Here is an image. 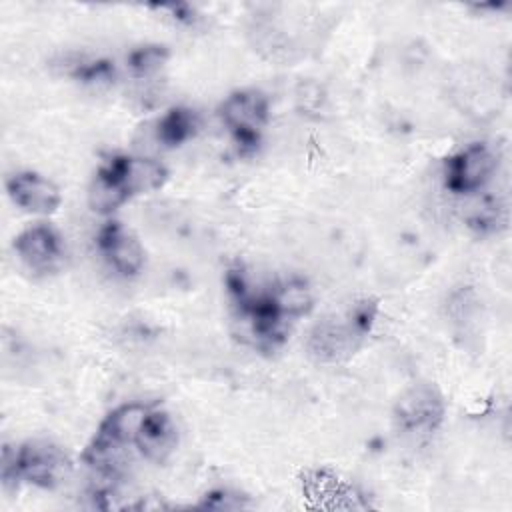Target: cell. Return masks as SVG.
Here are the masks:
<instances>
[{
	"label": "cell",
	"instance_id": "1",
	"mask_svg": "<svg viewBox=\"0 0 512 512\" xmlns=\"http://www.w3.org/2000/svg\"><path fill=\"white\" fill-rule=\"evenodd\" d=\"M68 454L54 442L28 440L18 450L8 448L2 454V482L10 486L18 480H28L40 488H54L70 474Z\"/></svg>",
	"mask_w": 512,
	"mask_h": 512
},
{
	"label": "cell",
	"instance_id": "2",
	"mask_svg": "<svg viewBox=\"0 0 512 512\" xmlns=\"http://www.w3.org/2000/svg\"><path fill=\"white\" fill-rule=\"evenodd\" d=\"M220 118L240 150H256L268 122V98L254 88L232 92L220 106Z\"/></svg>",
	"mask_w": 512,
	"mask_h": 512
},
{
	"label": "cell",
	"instance_id": "3",
	"mask_svg": "<svg viewBox=\"0 0 512 512\" xmlns=\"http://www.w3.org/2000/svg\"><path fill=\"white\" fill-rule=\"evenodd\" d=\"M498 154L488 144H470L444 164V184L454 194L480 192L496 174Z\"/></svg>",
	"mask_w": 512,
	"mask_h": 512
},
{
	"label": "cell",
	"instance_id": "4",
	"mask_svg": "<svg viewBox=\"0 0 512 512\" xmlns=\"http://www.w3.org/2000/svg\"><path fill=\"white\" fill-rule=\"evenodd\" d=\"M444 416V402L436 388L428 384H416L402 394L394 408V422L402 434L428 436L432 434Z\"/></svg>",
	"mask_w": 512,
	"mask_h": 512
},
{
	"label": "cell",
	"instance_id": "5",
	"mask_svg": "<svg viewBox=\"0 0 512 512\" xmlns=\"http://www.w3.org/2000/svg\"><path fill=\"white\" fill-rule=\"evenodd\" d=\"M20 262L34 274H52L64 260V242L48 224H32L14 238Z\"/></svg>",
	"mask_w": 512,
	"mask_h": 512
},
{
	"label": "cell",
	"instance_id": "6",
	"mask_svg": "<svg viewBox=\"0 0 512 512\" xmlns=\"http://www.w3.org/2000/svg\"><path fill=\"white\" fill-rule=\"evenodd\" d=\"M98 248L110 268L120 276H136L144 266V248L118 220H108L98 232Z\"/></svg>",
	"mask_w": 512,
	"mask_h": 512
},
{
	"label": "cell",
	"instance_id": "7",
	"mask_svg": "<svg viewBox=\"0 0 512 512\" xmlns=\"http://www.w3.org/2000/svg\"><path fill=\"white\" fill-rule=\"evenodd\" d=\"M360 338L362 332L350 318L348 322L324 320L312 328L306 346L310 356L318 362H338L356 350Z\"/></svg>",
	"mask_w": 512,
	"mask_h": 512
},
{
	"label": "cell",
	"instance_id": "8",
	"mask_svg": "<svg viewBox=\"0 0 512 512\" xmlns=\"http://www.w3.org/2000/svg\"><path fill=\"white\" fill-rule=\"evenodd\" d=\"M6 190L16 206L32 214H52L62 200L58 186L38 172H18L10 176Z\"/></svg>",
	"mask_w": 512,
	"mask_h": 512
},
{
	"label": "cell",
	"instance_id": "9",
	"mask_svg": "<svg viewBox=\"0 0 512 512\" xmlns=\"http://www.w3.org/2000/svg\"><path fill=\"white\" fill-rule=\"evenodd\" d=\"M110 170L116 174L126 194L132 198L136 194H146L158 190L166 178L168 170L162 162L148 156H112L108 162Z\"/></svg>",
	"mask_w": 512,
	"mask_h": 512
},
{
	"label": "cell",
	"instance_id": "10",
	"mask_svg": "<svg viewBox=\"0 0 512 512\" xmlns=\"http://www.w3.org/2000/svg\"><path fill=\"white\" fill-rule=\"evenodd\" d=\"M178 434L172 418L164 410L150 408L134 444L152 462H164L176 448Z\"/></svg>",
	"mask_w": 512,
	"mask_h": 512
},
{
	"label": "cell",
	"instance_id": "11",
	"mask_svg": "<svg viewBox=\"0 0 512 512\" xmlns=\"http://www.w3.org/2000/svg\"><path fill=\"white\" fill-rule=\"evenodd\" d=\"M148 412H150V406L140 404V402L122 404L102 420L98 434H102L118 444H124V446L134 444Z\"/></svg>",
	"mask_w": 512,
	"mask_h": 512
},
{
	"label": "cell",
	"instance_id": "12",
	"mask_svg": "<svg viewBox=\"0 0 512 512\" xmlns=\"http://www.w3.org/2000/svg\"><path fill=\"white\" fill-rule=\"evenodd\" d=\"M128 198L130 196L126 194L124 186L120 184L116 174L110 170V166L108 164L100 166L88 188L90 208L98 214L108 216L114 210H118L124 202H128Z\"/></svg>",
	"mask_w": 512,
	"mask_h": 512
},
{
	"label": "cell",
	"instance_id": "13",
	"mask_svg": "<svg viewBox=\"0 0 512 512\" xmlns=\"http://www.w3.org/2000/svg\"><path fill=\"white\" fill-rule=\"evenodd\" d=\"M196 130H198V116L190 108L176 106L156 120L154 140L166 148H172L192 138Z\"/></svg>",
	"mask_w": 512,
	"mask_h": 512
},
{
	"label": "cell",
	"instance_id": "14",
	"mask_svg": "<svg viewBox=\"0 0 512 512\" xmlns=\"http://www.w3.org/2000/svg\"><path fill=\"white\" fill-rule=\"evenodd\" d=\"M272 296H274V302H276L278 310L286 318L302 316V314H306L312 308L310 290H308V286L302 280L286 282L282 288L272 292Z\"/></svg>",
	"mask_w": 512,
	"mask_h": 512
},
{
	"label": "cell",
	"instance_id": "15",
	"mask_svg": "<svg viewBox=\"0 0 512 512\" xmlns=\"http://www.w3.org/2000/svg\"><path fill=\"white\" fill-rule=\"evenodd\" d=\"M166 60H168V50L164 46L150 44V46L136 48L128 54V68L132 70L134 76L146 78L156 74L166 64Z\"/></svg>",
	"mask_w": 512,
	"mask_h": 512
},
{
	"label": "cell",
	"instance_id": "16",
	"mask_svg": "<svg viewBox=\"0 0 512 512\" xmlns=\"http://www.w3.org/2000/svg\"><path fill=\"white\" fill-rule=\"evenodd\" d=\"M326 96H324V90L320 84L308 80V82H300L298 88H296V102L300 106V110H304L306 114H312V112H318L324 104Z\"/></svg>",
	"mask_w": 512,
	"mask_h": 512
},
{
	"label": "cell",
	"instance_id": "17",
	"mask_svg": "<svg viewBox=\"0 0 512 512\" xmlns=\"http://www.w3.org/2000/svg\"><path fill=\"white\" fill-rule=\"evenodd\" d=\"M206 508H214V510H234L240 508V498L238 496H230L228 492H212L210 496H206V502L202 504Z\"/></svg>",
	"mask_w": 512,
	"mask_h": 512
}]
</instances>
